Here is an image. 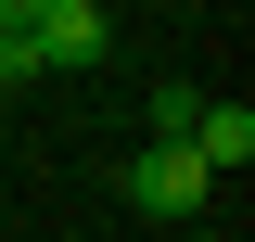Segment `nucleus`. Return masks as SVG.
I'll list each match as a JSON object with an SVG mask.
<instances>
[{"mask_svg":"<svg viewBox=\"0 0 255 242\" xmlns=\"http://www.w3.org/2000/svg\"><path fill=\"white\" fill-rule=\"evenodd\" d=\"M204 191H217V179H204L191 140H140V153H128V204H140V217H204Z\"/></svg>","mask_w":255,"mask_h":242,"instance_id":"1","label":"nucleus"},{"mask_svg":"<svg viewBox=\"0 0 255 242\" xmlns=\"http://www.w3.org/2000/svg\"><path fill=\"white\" fill-rule=\"evenodd\" d=\"M26 38H38V64H102L115 51V13H102V0H51Z\"/></svg>","mask_w":255,"mask_h":242,"instance_id":"2","label":"nucleus"},{"mask_svg":"<svg viewBox=\"0 0 255 242\" xmlns=\"http://www.w3.org/2000/svg\"><path fill=\"white\" fill-rule=\"evenodd\" d=\"M179 140L204 153V179H230V166H255V102H191Z\"/></svg>","mask_w":255,"mask_h":242,"instance_id":"3","label":"nucleus"},{"mask_svg":"<svg viewBox=\"0 0 255 242\" xmlns=\"http://www.w3.org/2000/svg\"><path fill=\"white\" fill-rule=\"evenodd\" d=\"M191 102H204V90H179V77H166V90L140 102V127H153V140H179V127H191Z\"/></svg>","mask_w":255,"mask_h":242,"instance_id":"4","label":"nucleus"},{"mask_svg":"<svg viewBox=\"0 0 255 242\" xmlns=\"http://www.w3.org/2000/svg\"><path fill=\"white\" fill-rule=\"evenodd\" d=\"M26 77H38V38H26V26H0V90H26Z\"/></svg>","mask_w":255,"mask_h":242,"instance_id":"5","label":"nucleus"},{"mask_svg":"<svg viewBox=\"0 0 255 242\" xmlns=\"http://www.w3.org/2000/svg\"><path fill=\"white\" fill-rule=\"evenodd\" d=\"M38 13H51V0H0V26H38Z\"/></svg>","mask_w":255,"mask_h":242,"instance_id":"6","label":"nucleus"}]
</instances>
